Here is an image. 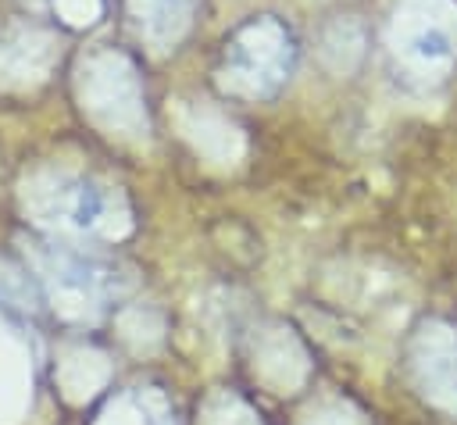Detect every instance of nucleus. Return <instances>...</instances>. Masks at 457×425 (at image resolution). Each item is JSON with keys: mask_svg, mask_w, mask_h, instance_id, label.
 I'll return each mask as SVG.
<instances>
[{"mask_svg": "<svg viewBox=\"0 0 457 425\" xmlns=\"http://www.w3.org/2000/svg\"><path fill=\"white\" fill-rule=\"evenodd\" d=\"M418 54H425V57H439V54H446V39H443L439 32L421 36V39H418Z\"/></svg>", "mask_w": 457, "mask_h": 425, "instance_id": "nucleus-1", "label": "nucleus"}]
</instances>
